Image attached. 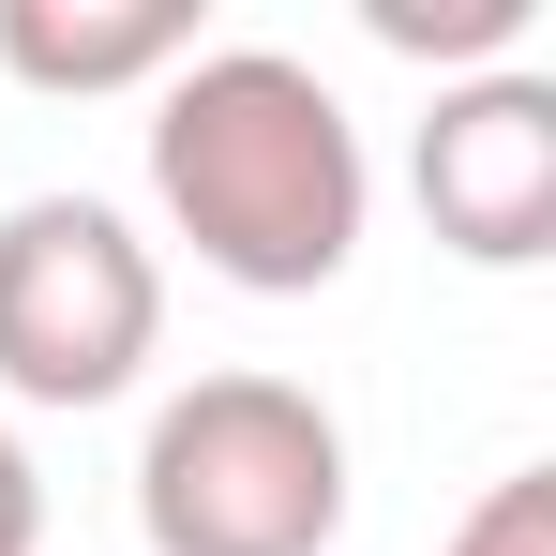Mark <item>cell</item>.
Listing matches in <instances>:
<instances>
[{"label": "cell", "mask_w": 556, "mask_h": 556, "mask_svg": "<svg viewBox=\"0 0 556 556\" xmlns=\"http://www.w3.org/2000/svg\"><path fill=\"white\" fill-rule=\"evenodd\" d=\"M0 556H46V481H30L15 437H0Z\"/></svg>", "instance_id": "ba28073f"}, {"label": "cell", "mask_w": 556, "mask_h": 556, "mask_svg": "<svg viewBox=\"0 0 556 556\" xmlns=\"http://www.w3.org/2000/svg\"><path fill=\"white\" fill-rule=\"evenodd\" d=\"M151 195L195 256L256 301H316V286L362 256V121L316 61L286 46H195L181 76L151 91Z\"/></svg>", "instance_id": "6da1fadb"}, {"label": "cell", "mask_w": 556, "mask_h": 556, "mask_svg": "<svg viewBox=\"0 0 556 556\" xmlns=\"http://www.w3.org/2000/svg\"><path fill=\"white\" fill-rule=\"evenodd\" d=\"M437 556H556V466H511V481H481V511H466Z\"/></svg>", "instance_id": "52a82bcc"}, {"label": "cell", "mask_w": 556, "mask_h": 556, "mask_svg": "<svg viewBox=\"0 0 556 556\" xmlns=\"http://www.w3.org/2000/svg\"><path fill=\"white\" fill-rule=\"evenodd\" d=\"M376 46H437V61H481V46H511L542 0H362Z\"/></svg>", "instance_id": "8992f818"}, {"label": "cell", "mask_w": 556, "mask_h": 556, "mask_svg": "<svg viewBox=\"0 0 556 556\" xmlns=\"http://www.w3.org/2000/svg\"><path fill=\"white\" fill-rule=\"evenodd\" d=\"M166 346V271L105 195L0 211V391L15 406H121Z\"/></svg>", "instance_id": "3957f363"}, {"label": "cell", "mask_w": 556, "mask_h": 556, "mask_svg": "<svg viewBox=\"0 0 556 556\" xmlns=\"http://www.w3.org/2000/svg\"><path fill=\"white\" fill-rule=\"evenodd\" d=\"M0 61L30 91H166L195 61V0H0Z\"/></svg>", "instance_id": "5b68a950"}, {"label": "cell", "mask_w": 556, "mask_h": 556, "mask_svg": "<svg viewBox=\"0 0 556 556\" xmlns=\"http://www.w3.org/2000/svg\"><path fill=\"white\" fill-rule=\"evenodd\" d=\"M151 556H331L346 542V421L301 376H195L136 452Z\"/></svg>", "instance_id": "7a4b0ae2"}, {"label": "cell", "mask_w": 556, "mask_h": 556, "mask_svg": "<svg viewBox=\"0 0 556 556\" xmlns=\"http://www.w3.org/2000/svg\"><path fill=\"white\" fill-rule=\"evenodd\" d=\"M421 211H437V241L466 271H542L556 256V76L496 61V76L437 91V121H421Z\"/></svg>", "instance_id": "277c9868"}]
</instances>
